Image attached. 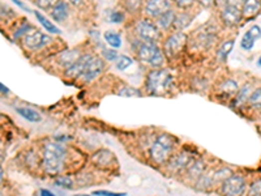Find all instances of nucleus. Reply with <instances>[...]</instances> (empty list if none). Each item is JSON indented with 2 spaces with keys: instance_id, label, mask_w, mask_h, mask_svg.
I'll use <instances>...</instances> for the list:
<instances>
[{
  "instance_id": "c756f323",
  "label": "nucleus",
  "mask_w": 261,
  "mask_h": 196,
  "mask_svg": "<svg viewBox=\"0 0 261 196\" xmlns=\"http://www.w3.org/2000/svg\"><path fill=\"white\" fill-rule=\"evenodd\" d=\"M124 7L130 13H137L142 7V0H124Z\"/></svg>"
},
{
  "instance_id": "603ef678",
  "label": "nucleus",
  "mask_w": 261,
  "mask_h": 196,
  "mask_svg": "<svg viewBox=\"0 0 261 196\" xmlns=\"http://www.w3.org/2000/svg\"><path fill=\"white\" fill-rule=\"evenodd\" d=\"M73 196H89V195H73Z\"/></svg>"
},
{
  "instance_id": "423d86ee",
  "label": "nucleus",
  "mask_w": 261,
  "mask_h": 196,
  "mask_svg": "<svg viewBox=\"0 0 261 196\" xmlns=\"http://www.w3.org/2000/svg\"><path fill=\"white\" fill-rule=\"evenodd\" d=\"M187 34L183 31H175L167 37L163 43V54L167 58H175L183 51L184 46L187 45Z\"/></svg>"
},
{
  "instance_id": "f257e3e1",
  "label": "nucleus",
  "mask_w": 261,
  "mask_h": 196,
  "mask_svg": "<svg viewBox=\"0 0 261 196\" xmlns=\"http://www.w3.org/2000/svg\"><path fill=\"white\" fill-rule=\"evenodd\" d=\"M174 88V76L167 69L154 68L146 75L145 89L151 96H163Z\"/></svg>"
},
{
  "instance_id": "f704fd0d",
  "label": "nucleus",
  "mask_w": 261,
  "mask_h": 196,
  "mask_svg": "<svg viewBox=\"0 0 261 196\" xmlns=\"http://www.w3.org/2000/svg\"><path fill=\"white\" fill-rule=\"evenodd\" d=\"M58 1L59 0H35V4H37L41 9L50 10Z\"/></svg>"
},
{
  "instance_id": "f8f14e48",
  "label": "nucleus",
  "mask_w": 261,
  "mask_h": 196,
  "mask_svg": "<svg viewBox=\"0 0 261 196\" xmlns=\"http://www.w3.org/2000/svg\"><path fill=\"white\" fill-rule=\"evenodd\" d=\"M105 68H106L105 60H103L102 58H100V56L93 55L92 59H90L88 67H86L85 72L81 76V79H83L85 83H90V81H93L94 79H97V77L105 71Z\"/></svg>"
},
{
  "instance_id": "aec40b11",
  "label": "nucleus",
  "mask_w": 261,
  "mask_h": 196,
  "mask_svg": "<svg viewBox=\"0 0 261 196\" xmlns=\"http://www.w3.org/2000/svg\"><path fill=\"white\" fill-rule=\"evenodd\" d=\"M16 110H17V113L20 114L21 117L26 119V121L31 122V123H39L42 121L41 114L35 111L34 109H31V107H17Z\"/></svg>"
},
{
  "instance_id": "09e8293b",
  "label": "nucleus",
  "mask_w": 261,
  "mask_h": 196,
  "mask_svg": "<svg viewBox=\"0 0 261 196\" xmlns=\"http://www.w3.org/2000/svg\"><path fill=\"white\" fill-rule=\"evenodd\" d=\"M3 178H4V172L3 169L0 168V185H1V182H3Z\"/></svg>"
},
{
  "instance_id": "e433bc0d",
  "label": "nucleus",
  "mask_w": 261,
  "mask_h": 196,
  "mask_svg": "<svg viewBox=\"0 0 261 196\" xmlns=\"http://www.w3.org/2000/svg\"><path fill=\"white\" fill-rule=\"evenodd\" d=\"M31 29H34V28H33V26H31L30 24H24V25H22V26H21L20 29H18L17 31H14L13 38H14V39H18V38H20V37L24 38L25 35L28 34L29 31L31 30Z\"/></svg>"
},
{
  "instance_id": "58836bf2",
  "label": "nucleus",
  "mask_w": 261,
  "mask_h": 196,
  "mask_svg": "<svg viewBox=\"0 0 261 196\" xmlns=\"http://www.w3.org/2000/svg\"><path fill=\"white\" fill-rule=\"evenodd\" d=\"M94 196H127V194L124 193H111V191H103V190H100V191H96L93 193Z\"/></svg>"
},
{
  "instance_id": "79ce46f5",
  "label": "nucleus",
  "mask_w": 261,
  "mask_h": 196,
  "mask_svg": "<svg viewBox=\"0 0 261 196\" xmlns=\"http://www.w3.org/2000/svg\"><path fill=\"white\" fill-rule=\"evenodd\" d=\"M12 1H13V3L16 4V5H17V7H20L21 9L25 10V12H29V13H30V12H31L30 8H29L28 5H25V4L22 3V1H21V0H12Z\"/></svg>"
},
{
  "instance_id": "c85d7f7f",
  "label": "nucleus",
  "mask_w": 261,
  "mask_h": 196,
  "mask_svg": "<svg viewBox=\"0 0 261 196\" xmlns=\"http://www.w3.org/2000/svg\"><path fill=\"white\" fill-rule=\"evenodd\" d=\"M132 63H133V60H132V58H130V56L119 55L117 60H115V67H117V69H119V71H126L128 67L132 65Z\"/></svg>"
},
{
  "instance_id": "49530a36",
  "label": "nucleus",
  "mask_w": 261,
  "mask_h": 196,
  "mask_svg": "<svg viewBox=\"0 0 261 196\" xmlns=\"http://www.w3.org/2000/svg\"><path fill=\"white\" fill-rule=\"evenodd\" d=\"M231 5H237V7H242V4L244 3V0H229Z\"/></svg>"
},
{
  "instance_id": "a19ab883",
  "label": "nucleus",
  "mask_w": 261,
  "mask_h": 196,
  "mask_svg": "<svg viewBox=\"0 0 261 196\" xmlns=\"http://www.w3.org/2000/svg\"><path fill=\"white\" fill-rule=\"evenodd\" d=\"M196 1H197L200 5H203L204 8H209V7H212V5H213L216 0H196Z\"/></svg>"
},
{
  "instance_id": "5701e85b",
  "label": "nucleus",
  "mask_w": 261,
  "mask_h": 196,
  "mask_svg": "<svg viewBox=\"0 0 261 196\" xmlns=\"http://www.w3.org/2000/svg\"><path fill=\"white\" fill-rule=\"evenodd\" d=\"M105 41L109 45V47L111 48H119L122 47V35L118 33V31L114 30H107L105 34H103Z\"/></svg>"
},
{
  "instance_id": "6ab92c4d",
  "label": "nucleus",
  "mask_w": 261,
  "mask_h": 196,
  "mask_svg": "<svg viewBox=\"0 0 261 196\" xmlns=\"http://www.w3.org/2000/svg\"><path fill=\"white\" fill-rule=\"evenodd\" d=\"M193 17L192 14L188 13V12H180V13H176L175 21H174V26L172 28L175 29L176 31H183L186 28H188L191 22H192Z\"/></svg>"
},
{
  "instance_id": "c03bdc74",
  "label": "nucleus",
  "mask_w": 261,
  "mask_h": 196,
  "mask_svg": "<svg viewBox=\"0 0 261 196\" xmlns=\"http://www.w3.org/2000/svg\"><path fill=\"white\" fill-rule=\"evenodd\" d=\"M214 3H216L217 5H218V7L222 9V8H225L226 5H229V4H230V1H229V0H216Z\"/></svg>"
},
{
  "instance_id": "412c9836",
  "label": "nucleus",
  "mask_w": 261,
  "mask_h": 196,
  "mask_svg": "<svg viewBox=\"0 0 261 196\" xmlns=\"http://www.w3.org/2000/svg\"><path fill=\"white\" fill-rule=\"evenodd\" d=\"M34 14L35 17H37L38 22H39V24H41L42 26L48 31V33H51V34H60V33H62V30H60L56 25L52 24L51 21L48 20L45 14H42L41 12H37V10L34 12Z\"/></svg>"
},
{
  "instance_id": "cd10ccee",
  "label": "nucleus",
  "mask_w": 261,
  "mask_h": 196,
  "mask_svg": "<svg viewBox=\"0 0 261 196\" xmlns=\"http://www.w3.org/2000/svg\"><path fill=\"white\" fill-rule=\"evenodd\" d=\"M106 18L109 22H113V24H123L126 20V14L122 10L111 9L109 14H106Z\"/></svg>"
},
{
  "instance_id": "4be33fe9",
  "label": "nucleus",
  "mask_w": 261,
  "mask_h": 196,
  "mask_svg": "<svg viewBox=\"0 0 261 196\" xmlns=\"http://www.w3.org/2000/svg\"><path fill=\"white\" fill-rule=\"evenodd\" d=\"M251 93H252V88L250 84L239 88L238 93L235 94V100H234L235 105H237V106H242V105H244V103H247L248 98H250Z\"/></svg>"
},
{
  "instance_id": "f03ea898",
  "label": "nucleus",
  "mask_w": 261,
  "mask_h": 196,
  "mask_svg": "<svg viewBox=\"0 0 261 196\" xmlns=\"http://www.w3.org/2000/svg\"><path fill=\"white\" fill-rule=\"evenodd\" d=\"M67 157V151L59 143H47L43 149V159L42 164L46 173L50 176H56L64 168V161Z\"/></svg>"
},
{
  "instance_id": "ddd939ff",
  "label": "nucleus",
  "mask_w": 261,
  "mask_h": 196,
  "mask_svg": "<svg viewBox=\"0 0 261 196\" xmlns=\"http://www.w3.org/2000/svg\"><path fill=\"white\" fill-rule=\"evenodd\" d=\"M92 56H93V54H83L75 64H72L69 68L65 69L64 71L65 77H68V79L71 80L81 79V76H83L84 72H85L86 67H88V64H89Z\"/></svg>"
},
{
  "instance_id": "20e7f679",
  "label": "nucleus",
  "mask_w": 261,
  "mask_h": 196,
  "mask_svg": "<svg viewBox=\"0 0 261 196\" xmlns=\"http://www.w3.org/2000/svg\"><path fill=\"white\" fill-rule=\"evenodd\" d=\"M175 149V140L170 135H161L155 139L150 148V159L154 164L162 165L170 160Z\"/></svg>"
},
{
  "instance_id": "1a4fd4ad",
  "label": "nucleus",
  "mask_w": 261,
  "mask_h": 196,
  "mask_svg": "<svg viewBox=\"0 0 261 196\" xmlns=\"http://www.w3.org/2000/svg\"><path fill=\"white\" fill-rule=\"evenodd\" d=\"M170 9H172L171 0H148L144 7L145 14L154 20Z\"/></svg>"
},
{
  "instance_id": "b1692460",
  "label": "nucleus",
  "mask_w": 261,
  "mask_h": 196,
  "mask_svg": "<svg viewBox=\"0 0 261 196\" xmlns=\"http://www.w3.org/2000/svg\"><path fill=\"white\" fill-rule=\"evenodd\" d=\"M234 45H235V41L234 39H229V41H225L222 45L220 46L218 51H217V58L221 62H226L227 56L230 55V52L233 51Z\"/></svg>"
},
{
  "instance_id": "39448f33",
  "label": "nucleus",
  "mask_w": 261,
  "mask_h": 196,
  "mask_svg": "<svg viewBox=\"0 0 261 196\" xmlns=\"http://www.w3.org/2000/svg\"><path fill=\"white\" fill-rule=\"evenodd\" d=\"M134 34L138 41L148 42V43H157L161 39V30L155 22L149 18H142L134 25Z\"/></svg>"
},
{
  "instance_id": "de8ad7c7",
  "label": "nucleus",
  "mask_w": 261,
  "mask_h": 196,
  "mask_svg": "<svg viewBox=\"0 0 261 196\" xmlns=\"http://www.w3.org/2000/svg\"><path fill=\"white\" fill-rule=\"evenodd\" d=\"M0 93H3V94L9 93V90H8L7 86L3 85V84H1V83H0Z\"/></svg>"
},
{
  "instance_id": "3c124183",
  "label": "nucleus",
  "mask_w": 261,
  "mask_h": 196,
  "mask_svg": "<svg viewBox=\"0 0 261 196\" xmlns=\"http://www.w3.org/2000/svg\"><path fill=\"white\" fill-rule=\"evenodd\" d=\"M258 64H259V67H261V56H260V59L258 60Z\"/></svg>"
},
{
  "instance_id": "bb28decb",
  "label": "nucleus",
  "mask_w": 261,
  "mask_h": 196,
  "mask_svg": "<svg viewBox=\"0 0 261 196\" xmlns=\"http://www.w3.org/2000/svg\"><path fill=\"white\" fill-rule=\"evenodd\" d=\"M248 105L252 107V109H256V110H261V86L260 88H256L255 90H252L251 96L248 98Z\"/></svg>"
},
{
  "instance_id": "7ed1b4c3",
  "label": "nucleus",
  "mask_w": 261,
  "mask_h": 196,
  "mask_svg": "<svg viewBox=\"0 0 261 196\" xmlns=\"http://www.w3.org/2000/svg\"><path fill=\"white\" fill-rule=\"evenodd\" d=\"M133 51L136 52L138 60L142 63H146L153 68H161L165 64V54L161 48L157 46V43H148V42L136 41L132 46Z\"/></svg>"
},
{
  "instance_id": "393cba45",
  "label": "nucleus",
  "mask_w": 261,
  "mask_h": 196,
  "mask_svg": "<svg viewBox=\"0 0 261 196\" xmlns=\"http://www.w3.org/2000/svg\"><path fill=\"white\" fill-rule=\"evenodd\" d=\"M111 157H113V155H111L110 152L103 149V151L101 152H97L93 157V161L96 162L98 166H109L111 162Z\"/></svg>"
},
{
  "instance_id": "9d476101",
  "label": "nucleus",
  "mask_w": 261,
  "mask_h": 196,
  "mask_svg": "<svg viewBox=\"0 0 261 196\" xmlns=\"http://www.w3.org/2000/svg\"><path fill=\"white\" fill-rule=\"evenodd\" d=\"M193 161V157L187 152H180L176 155L171 156L166 164H167V170L171 173L186 172L188 165Z\"/></svg>"
},
{
  "instance_id": "37998d69",
  "label": "nucleus",
  "mask_w": 261,
  "mask_h": 196,
  "mask_svg": "<svg viewBox=\"0 0 261 196\" xmlns=\"http://www.w3.org/2000/svg\"><path fill=\"white\" fill-rule=\"evenodd\" d=\"M65 1L73 5V7H80V5H83L85 0H65Z\"/></svg>"
},
{
  "instance_id": "72a5a7b5",
  "label": "nucleus",
  "mask_w": 261,
  "mask_h": 196,
  "mask_svg": "<svg viewBox=\"0 0 261 196\" xmlns=\"http://www.w3.org/2000/svg\"><path fill=\"white\" fill-rule=\"evenodd\" d=\"M248 195L250 196H261V179L254 181L248 190Z\"/></svg>"
},
{
  "instance_id": "2f4dec72",
  "label": "nucleus",
  "mask_w": 261,
  "mask_h": 196,
  "mask_svg": "<svg viewBox=\"0 0 261 196\" xmlns=\"http://www.w3.org/2000/svg\"><path fill=\"white\" fill-rule=\"evenodd\" d=\"M101 52H102V56L103 59H106V60H109V62H115L118 59V56H119V54H118L117 51H115V48H111V47H105V46H101Z\"/></svg>"
},
{
  "instance_id": "473e14b6",
  "label": "nucleus",
  "mask_w": 261,
  "mask_h": 196,
  "mask_svg": "<svg viewBox=\"0 0 261 196\" xmlns=\"http://www.w3.org/2000/svg\"><path fill=\"white\" fill-rule=\"evenodd\" d=\"M118 94L123 97H138L141 96V92L133 86H124L123 89L118 92Z\"/></svg>"
},
{
  "instance_id": "4468645a",
  "label": "nucleus",
  "mask_w": 261,
  "mask_h": 196,
  "mask_svg": "<svg viewBox=\"0 0 261 196\" xmlns=\"http://www.w3.org/2000/svg\"><path fill=\"white\" fill-rule=\"evenodd\" d=\"M83 55L79 48H71V50H64L63 52H60L58 55V64L62 65V68H64V71L67 68H69L71 65L75 64L77 60L80 59V56Z\"/></svg>"
},
{
  "instance_id": "dca6fc26",
  "label": "nucleus",
  "mask_w": 261,
  "mask_h": 196,
  "mask_svg": "<svg viewBox=\"0 0 261 196\" xmlns=\"http://www.w3.org/2000/svg\"><path fill=\"white\" fill-rule=\"evenodd\" d=\"M242 16L244 18H252L258 16L261 10V0H244L242 4Z\"/></svg>"
},
{
  "instance_id": "a18cd8bd",
  "label": "nucleus",
  "mask_w": 261,
  "mask_h": 196,
  "mask_svg": "<svg viewBox=\"0 0 261 196\" xmlns=\"http://www.w3.org/2000/svg\"><path fill=\"white\" fill-rule=\"evenodd\" d=\"M39 194H41V196H56L54 193H51V191H48V190H45V189H42L41 191H39Z\"/></svg>"
},
{
  "instance_id": "9b49d317",
  "label": "nucleus",
  "mask_w": 261,
  "mask_h": 196,
  "mask_svg": "<svg viewBox=\"0 0 261 196\" xmlns=\"http://www.w3.org/2000/svg\"><path fill=\"white\" fill-rule=\"evenodd\" d=\"M220 17L222 24L229 26V28H233V26H237L241 22L243 16H242L241 7L229 4V5H226V7L221 9Z\"/></svg>"
},
{
  "instance_id": "a878e982",
  "label": "nucleus",
  "mask_w": 261,
  "mask_h": 196,
  "mask_svg": "<svg viewBox=\"0 0 261 196\" xmlns=\"http://www.w3.org/2000/svg\"><path fill=\"white\" fill-rule=\"evenodd\" d=\"M220 89L222 93L227 94V96H234V94L238 93V90H239V85H238L237 81L229 79V80H225L224 83L221 84Z\"/></svg>"
},
{
  "instance_id": "c9c22d12",
  "label": "nucleus",
  "mask_w": 261,
  "mask_h": 196,
  "mask_svg": "<svg viewBox=\"0 0 261 196\" xmlns=\"http://www.w3.org/2000/svg\"><path fill=\"white\" fill-rule=\"evenodd\" d=\"M55 185L59 187H63V189H72L73 187L72 179L68 178V177H59L56 179Z\"/></svg>"
},
{
  "instance_id": "0eeeda50",
  "label": "nucleus",
  "mask_w": 261,
  "mask_h": 196,
  "mask_svg": "<svg viewBox=\"0 0 261 196\" xmlns=\"http://www.w3.org/2000/svg\"><path fill=\"white\" fill-rule=\"evenodd\" d=\"M246 179L242 176L231 174L222 182L221 193L224 196H243L246 193Z\"/></svg>"
},
{
  "instance_id": "2eb2a0df",
  "label": "nucleus",
  "mask_w": 261,
  "mask_h": 196,
  "mask_svg": "<svg viewBox=\"0 0 261 196\" xmlns=\"http://www.w3.org/2000/svg\"><path fill=\"white\" fill-rule=\"evenodd\" d=\"M50 16L56 22H63L69 16V5L65 0H59L58 3L50 9Z\"/></svg>"
},
{
  "instance_id": "ea45409f",
  "label": "nucleus",
  "mask_w": 261,
  "mask_h": 196,
  "mask_svg": "<svg viewBox=\"0 0 261 196\" xmlns=\"http://www.w3.org/2000/svg\"><path fill=\"white\" fill-rule=\"evenodd\" d=\"M250 34L252 35V37L255 38V39H256V41H258V39H260L261 38V28L260 26H259V25H254V26H252L251 29H250Z\"/></svg>"
},
{
  "instance_id": "6e6552de",
  "label": "nucleus",
  "mask_w": 261,
  "mask_h": 196,
  "mask_svg": "<svg viewBox=\"0 0 261 196\" xmlns=\"http://www.w3.org/2000/svg\"><path fill=\"white\" fill-rule=\"evenodd\" d=\"M22 42H24V46L29 50H39V48L48 46L52 42V38L50 35L42 33L41 30H37V29H31L28 34L22 38Z\"/></svg>"
},
{
  "instance_id": "f3484780",
  "label": "nucleus",
  "mask_w": 261,
  "mask_h": 196,
  "mask_svg": "<svg viewBox=\"0 0 261 196\" xmlns=\"http://www.w3.org/2000/svg\"><path fill=\"white\" fill-rule=\"evenodd\" d=\"M204 172H205V162L203 160H193L188 165V168L186 169L187 177L193 182H196L200 177L203 176Z\"/></svg>"
},
{
  "instance_id": "a211bd4d",
  "label": "nucleus",
  "mask_w": 261,
  "mask_h": 196,
  "mask_svg": "<svg viewBox=\"0 0 261 196\" xmlns=\"http://www.w3.org/2000/svg\"><path fill=\"white\" fill-rule=\"evenodd\" d=\"M176 13L175 10H167L166 13L161 14L159 17L155 18V25L158 26L159 30H170L174 26V21H175Z\"/></svg>"
},
{
  "instance_id": "8fccbe9b",
  "label": "nucleus",
  "mask_w": 261,
  "mask_h": 196,
  "mask_svg": "<svg viewBox=\"0 0 261 196\" xmlns=\"http://www.w3.org/2000/svg\"><path fill=\"white\" fill-rule=\"evenodd\" d=\"M3 160H4V153L1 151H0V164L3 162Z\"/></svg>"
},
{
  "instance_id": "4c0bfd02",
  "label": "nucleus",
  "mask_w": 261,
  "mask_h": 196,
  "mask_svg": "<svg viewBox=\"0 0 261 196\" xmlns=\"http://www.w3.org/2000/svg\"><path fill=\"white\" fill-rule=\"evenodd\" d=\"M174 3L176 4V7L180 9H188L193 5L195 0H174Z\"/></svg>"
},
{
  "instance_id": "7c9ffc66",
  "label": "nucleus",
  "mask_w": 261,
  "mask_h": 196,
  "mask_svg": "<svg viewBox=\"0 0 261 196\" xmlns=\"http://www.w3.org/2000/svg\"><path fill=\"white\" fill-rule=\"evenodd\" d=\"M255 42H256V39H255V38L250 34V31H246L243 35V38H242L241 47L243 48V50H246V51H250V50L254 48Z\"/></svg>"
}]
</instances>
